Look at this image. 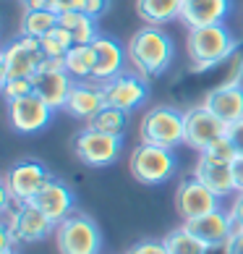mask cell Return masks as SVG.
<instances>
[{
    "label": "cell",
    "instance_id": "6da1fadb",
    "mask_svg": "<svg viewBox=\"0 0 243 254\" xmlns=\"http://www.w3.org/2000/svg\"><path fill=\"white\" fill-rule=\"evenodd\" d=\"M128 65L144 79H157L173 63V40L162 32V26H142L131 34L126 45Z\"/></svg>",
    "mask_w": 243,
    "mask_h": 254
},
{
    "label": "cell",
    "instance_id": "7a4b0ae2",
    "mask_svg": "<svg viewBox=\"0 0 243 254\" xmlns=\"http://www.w3.org/2000/svg\"><path fill=\"white\" fill-rule=\"evenodd\" d=\"M186 50L194 71H209L220 63H228L230 55L238 50V40L230 34L225 24L194 26L186 37Z\"/></svg>",
    "mask_w": 243,
    "mask_h": 254
},
{
    "label": "cell",
    "instance_id": "3957f363",
    "mask_svg": "<svg viewBox=\"0 0 243 254\" xmlns=\"http://www.w3.org/2000/svg\"><path fill=\"white\" fill-rule=\"evenodd\" d=\"M55 244L60 254H99L102 233L99 225L84 212L68 215L63 223L55 225Z\"/></svg>",
    "mask_w": 243,
    "mask_h": 254
},
{
    "label": "cell",
    "instance_id": "277c9868",
    "mask_svg": "<svg viewBox=\"0 0 243 254\" xmlns=\"http://www.w3.org/2000/svg\"><path fill=\"white\" fill-rule=\"evenodd\" d=\"M144 144H157L175 149L186 144V113L160 105L154 110H149L142 121V131H139Z\"/></svg>",
    "mask_w": 243,
    "mask_h": 254
},
{
    "label": "cell",
    "instance_id": "5b68a950",
    "mask_svg": "<svg viewBox=\"0 0 243 254\" xmlns=\"http://www.w3.org/2000/svg\"><path fill=\"white\" fill-rule=\"evenodd\" d=\"M3 231L11 233L18 244H37L55 231V223L32 202L16 204V210L8 202L3 204Z\"/></svg>",
    "mask_w": 243,
    "mask_h": 254
},
{
    "label": "cell",
    "instance_id": "8992f818",
    "mask_svg": "<svg viewBox=\"0 0 243 254\" xmlns=\"http://www.w3.org/2000/svg\"><path fill=\"white\" fill-rule=\"evenodd\" d=\"M175 165H178V160H175L173 149L157 147V144H144V142L131 152V160H128V168L134 173V178L146 186L165 184L175 173Z\"/></svg>",
    "mask_w": 243,
    "mask_h": 254
},
{
    "label": "cell",
    "instance_id": "52a82bcc",
    "mask_svg": "<svg viewBox=\"0 0 243 254\" xmlns=\"http://www.w3.org/2000/svg\"><path fill=\"white\" fill-rule=\"evenodd\" d=\"M3 68H0V81L5 79H21V76H34L45 63V50L37 37L18 34L3 48Z\"/></svg>",
    "mask_w": 243,
    "mask_h": 254
},
{
    "label": "cell",
    "instance_id": "ba28073f",
    "mask_svg": "<svg viewBox=\"0 0 243 254\" xmlns=\"http://www.w3.org/2000/svg\"><path fill=\"white\" fill-rule=\"evenodd\" d=\"M50 178V171L40 160H21L13 168H8V173L3 176V191L11 196L13 204H26L40 194Z\"/></svg>",
    "mask_w": 243,
    "mask_h": 254
},
{
    "label": "cell",
    "instance_id": "9c48e42d",
    "mask_svg": "<svg viewBox=\"0 0 243 254\" xmlns=\"http://www.w3.org/2000/svg\"><path fill=\"white\" fill-rule=\"evenodd\" d=\"M120 149H123V136L105 134V131H97L89 126L73 136V152L89 168H105L110 163H115Z\"/></svg>",
    "mask_w": 243,
    "mask_h": 254
},
{
    "label": "cell",
    "instance_id": "30bf717a",
    "mask_svg": "<svg viewBox=\"0 0 243 254\" xmlns=\"http://www.w3.org/2000/svg\"><path fill=\"white\" fill-rule=\"evenodd\" d=\"M228 134V124L207 105H196L186 113V144L196 152H204L212 142Z\"/></svg>",
    "mask_w": 243,
    "mask_h": 254
},
{
    "label": "cell",
    "instance_id": "8fae6325",
    "mask_svg": "<svg viewBox=\"0 0 243 254\" xmlns=\"http://www.w3.org/2000/svg\"><path fill=\"white\" fill-rule=\"evenodd\" d=\"M105 92V105H113L118 110H134L149 97V79L139 76L136 71H123L120 76L102 84Z\"/></svg>",
    "mask_w": 243,
    "mask_h": 254
},
{
    "label": "cell",
    "instance_id": "7c38bea8",
    "mask_svg": "<svg viewBox=\"0 0 243 254\" xmlns=\"http://www.w3.org/2000/svg\"><path fill=\"white\" fill-rule=\"evenodd\" d=\"M52 108L37 95H26L8 102V124L18 134H37L52 121Z\"/></svg>",
    "mask_w": 243,
    "mask_h": 254
},
{
    "label": "cell",
    "instance_id": "4fadbf2b",
    "mask_svg": "<svg viewBox=\"0 0 243 254\" xmlns=\"http://www.w3.org/2000/svg\"><path fill=\"white\" fill-rule=\"evenodd\" d=\"M175 210L183 220L199 218V215H207L212 210H220V196L212 189H207L199 178H183L175 189Z\"/></svg>",
    "mask_w": 243,
    "mask_h": 254
},
{
    "label": "cell",
    "instance_id": "5bb4252c",
    "mask_svg": "<svg viewBox=\"0 0 243 254\" xmlns=\"http://www.w3.org/2000/svg\"><path fill=\"white\" fill-rule=\"evenodd\" d=\"M32 81H34V95L42 97L52 110L65 108L73 84H76L65 68H45V65L32 76Z\"/></svg>",
    "mask_w": 243,
    "mask_h": 254
},
{
    "label": "cell",
    "instance_id": "9a60e30c",
    "mask_svg": "<svg viewBox=\"0 0 243 254\" xmlns=\"http://www.w3.org/2000/svg\"><path fill=\"white\" fill-rule=\"evenodd\" d=\"M92 48H95V81L99 84H105L110 79H115L120 76L126 68V48L120 45L115 37H110V34H97V40L92 42Z\"/></svg>",
    "mask_w": 243,
    "mask_h": 254
},
{
    "label": "cell",
    "instance_id": "2e32d148",
    "mask_svg": "<svg viewBox=\"0 0 243 254\" xmlns=\"http://www.w3.org/2000/svg\"><path fill=\"white\" fill-rule=\"evenodd\" d=\"M32 204L40 207V210L58 225V223H63L65 218H68V215H73V204H76V199H73L71 189L63 181L50 178V181L40 189V194L32 199Z\"/></svg>",
    "mask_w": 243,
    "mask_h": 254
},
{
    "label": "cell",
    "instance_id": "e0dca14e",
    "mask_svg": "<svg viewBox=\"0 0 243 254\" xmlns=\"http://www.w3.org/2000/svg\"><path fill=\"white\" fill-rule=\"evenodd\" d=\"M105 108V92H102V84L89 79V81H76L68 95V102H65V113L73 118H81V121H89L97 116V113Z\"/></svg>",
    "mask_w": 243,
    "mask_h": 254
},
{
    "label": "cell",
    "instance_id": "ac0fdd59",
    "mask_svg": "<svg viewBox=\"0 0 243 254\" xmlns=\"http://www.w3.org/2000/svg\"><path fill=\"white\" fill-rule=\"evenodd\" d=\"M183 225L189 228L194 236H199L207 247H222L230 233H233V220H230V212L220 210H212L207 215H199V218H191V220H183Z\"/></svg>",
    "mask_w": 243,
    "mask_h": 254
},
{
    "label": "cell",
    "instance_id": "d6986e66",
    "mask_svg": "<svg viewBox=\"0 0 243 254\" xmlns=\"http://www.w3.org/2000/svg\"><path fill=\"white\" fill-rule=\"evenodd\" d=\"M194 176L199 181L212 189L214 194L220 196H228L236 191V176H233V163H222V160H214L209 155L199 152V163L194 168Z\"/></svg>",
    "mask_w": 243,
    "mask_h": 254
},
{
    "label": "cell",
    "instance_id": "ffe728a7",
    "mask_svg": "<svg viewBox=\"0 0 243 254\" xmlns=\"http://www.w3.org/2000/svg\"><path fill=\"white\" fill-rule=\"evenodd\" d=\"M230 13V0H183L181 21L194 26H209V24H225Z\"/></svg>",
    "mask_w": 243,
    "mask_h": 254
},
{
    "label": "cell",
    "instance_id": "44dd1931",
    "mask_svg": "<svg viewBox=\"0 0 243 254\" xmlns=\"http://www.w3.org/2000/svg\"><path fill=\"white\" fill-rule=\"evenodd\" d=\"M204 105L212 113H217L228 126L236 124L243 118V84H220V87L209 89Z\"/></svg>",
    "mask_w": 243,
    "mask_h": 254
},
{
    "label": "cell",
    "instance_id": "7402d4cb",
    "mask_svg": "<svg viewBox=\"0 0 243 254\" xmlns=\"http://www.w3.org/2000/svg\"><path fill=\"white\" fill-rule=\"evenodd\" d=\"M183 0H136V13L149 26H165L181 18Z\"/></svg>",
    "mask_w": 243,
    "mask_h": 254
},
{
    "label": "cell",
    "instance_id": "603a6c76",
    "mask_svg": "<svg viewBox=\"0 0 243 254\" xmlns=\"http://www.w3.org/2000/svg\"><path fill=\"white\" fill-rule=\"evenodd\" d=\"M95 48L92 45H73L65 53V71L73 76V81H89L95 76Z\"/></svg>",
    "mask_w": 243,
    "mask_h": 254
},
{
    "label": "cell",
    "instance_id": "cb8c5ba5",
    "mask_svg": "<svg viewBox=\"0 0 243 254\" xmlns=\"http://www.w3.org/2000/svg\"><path fill=\"white\" fill-rule=\"evenodd\" d=\"M55 26H58V13H52L50 8H34V11H24L21 32H18V34L42 40V37L50 34Z\"/></svg>",
    "mask_w": 243,
    "mask_h": 254
},
{
    "label": "cell",
    "instance_id": "d4e9b609",
    "mask_svg": "<svg viewBox=\"0 0 243 254\" xmlns=\"http://www.w3.org/2000/svg\"><path fill=\"white\" fill-rule=\"evenodd\" d=\"M162 241H165V247H167V254H207L209 252L207 244H204L199 236H194L186 225L170 231Z\"/></svg>",
    "mask_w": 243,
    "mask_h": 254
},
{
    "label": "cell",
    "instance_id": "484cf974",
    "mask_svg": "<svg viewBox=\"0 0 243 254\" xmlns=\"http://www.w3.org/2000/svg\"><path fill=\"white\" fill-rule=\"evenodd\" d=\"M89 128H97V131H105V134H115V136H123V128H126V110H118L113 105H105L95 118L87 124Z\"/></svg>",
    "mask_w": 243,
    "mask_h": 254
},
{
    "label": "cell",
    "instance_id": "4316f807",
    "mask_svg": "<svg viewBox=\"0 0 243 254\" xmlns=\"http://www.w3.org/2000/svg\"><path fill=\"white\" fill-rule=\"evenodd\" d=\"M42 50H45V58H65V53H68L73 45V34L65 29V26H55V29L50 34H45L42 37Z\"/></svg>",
    "mask_w": 243,
    "mask_h": 254
},
{
    "label": "cell",
    "instance_id": "83f0119b",
    "mask_svg": "<svg viewBox=\"0 0 243 254\" xmlns=\"http://www.w3.org/2000/svg\"><path fill=\"white\" fill-rule=\"evenodd\" d=\"M3 84V95L5 100H18V97H26V95H34V81L32 76H21V79H5L0 81Z\"/></svg>",
    "mask_w": 243,
    "mask_h": 254
},
{
    "label": "cell",
    "instance_id": "f1b7e54d",
    "mask_svg": "<svg viewBox=\"0 0 243 254\" xmlns=\"http://www.w3.org/2000/svg\"><path fill=\"white\" fill-rule=\"evenodd\" d=\"M204 155H209V157H214V160H222V163H233V160L238 157V152H236V147H233V142H230L228 134L220 136L217 142H212L207 149H204Z\"/></svg>",
    "mask_w": 243,
    "mask_h": 254
},
{
    "label": "cell",
    "instance_id": "f546056e",
    "mask_svg": "<svg viewBox=\"0 0 243 254\" xmlns=\"http://www.w3.org/2000/svg\"><path fill=\"white\" fill-rule=\"evenodd\" d=\"M222 84H243V50H236L228 61V73Z\"/></svg>",
    "mask_w": 243,
    "mask_h": 254
},
{
    "label": "cell",
    "instance_id": "4dcf8cb0",
    "mask_svg": "<svg viewBox=\"0 0 243 254\" xmlns=\"http://www.w3.org/2000/svg\"><path fill=\"white\" fill-rule=\"evenodd\" d=\"M126 254H167V247H165V241H152V239H146V241H139L134 244Z\"/></svg>",
    "mask_w": 243,
    "mask_h": 254
},
{
    "label": "cell",
    "instance_id": "1f68e13d",
    "mask_svg": "<svg viewBox=\"0 0 243 254\" xmlns=\"http://www.w3.org/2000/svg\"><path fill=\"white\" fill-rule=\"evenodd\" d=\"M84 5H87V0H52L50 11L63 16V13H68V11H84Z\"/></svg>",
    "mask_w": 243,
    "mask_h": 254
},
{
    "label": "cell",
    "instance_id": "d6a6232c",
    "mask_svg": "<svg viewBox=\"0 0 243 254\" xmlns=\"http://www.w3.org/2000/svg\"><path fill=\"white\" fill-rule=\"evenodd\" d=\"M228 136H230L233 147H236V152H238V155H243V118L228 126Z\"/></svg>",
    "mask_w": 243,
    "mask_h": 254
},
{
    "label": "cell",
    "instance_id": "836d02e7",
    "mask_svg": "<svg viewBox=\"0 0 243 254\" xmlns=\"http://www.w3.org/2000/svg\"><path fill=\"white\" fill-rule=\"evenodd\" d=\"M228 212H230L233 228H243V194H236V199H233Z\"/></svg>",
    "mask_w": 243,
    "mask_h": 254
},
{
    "label": "cell",
    "instance_id": "e575fe53",
    "mask_svg": "<svg viewBox=\"0 0 243 254\" xmlns=\"http://www.w3.org/2000/svg\"><path fill=\"white\" fill-rule=\"evenodd\" d=\"M228 254H243V228H233L230 239L225 241Z\"/></svg>",
    "mask_w": 243,
    "mask_h": 254
},
{
    "label": "cell",
    "instance_id": "d590c367",
    "mask_svg": "<svg viewBox=\"0 0 243 254\" xmlns=\"http://www.w3.org/2000/svg\"><path fill=\"white\" fill-rule=\"evenodd\" d=\"M110 8V0H87V5H84V13L92 16V18H99Z\"/></svg>",
    "mask_w": 243,
    "mask_h": 254
},
{
    "label": "cell",
    "instance_id": "8d00e7d4",
    "mask_svg": "<svg viewBox=\"0 0 243 254\" xmlns=\"http://www.w3.org/2000/svg\"><path fill=\"white\" fill-rule=\"evenodd\" d=\"M233 176H236V194H243V155L233 160Z\"/></svg>",
    "mask_w": 243,
    "mask_h": 254
},
{
    "label": "cell",
    "instance_id": "74e56055",
    "mask_svg": "<svg viewBox=\"0 0 243 254\" xmlns=\"http://www.w3.org/2000/svg\"><path fill=\"white\" fill-rule=\"evenodd\" d=\"M24 11H34V8H50L52 0H21Z\"/></svg>",
    "mask_w": 243,
    "mask_h": 254
},
{
    "label": "cell",
    "instance_id": "f35d334b",
    "mask_svg": "<svg viewBox=\"0 0 243 254\" xmlns=\"http://www.w3.org/2000/svg\"><path fill=\"white\" fill-rule=\"evenodd\" d=\"M207 254H228V249H225V244H222V247H209Z\"/></svg>",
    "mask_w": 243,
    "mask_h": 254
},
{
    "label": "cell",
    "instance_id": "ab89813d",
    "mask_svg": "<svg viewBox=\"0 0 243 254\" xmlns=\"http://www.w3.org/2000/svg\"><path fill=\"white\" fill-rule=\"evenodd\" d=\"M0 254H16L13 249H3V252H0Z\"/></svg>",
    "mask_w": 243,
    "mask_h": 254
}]
</instances>
